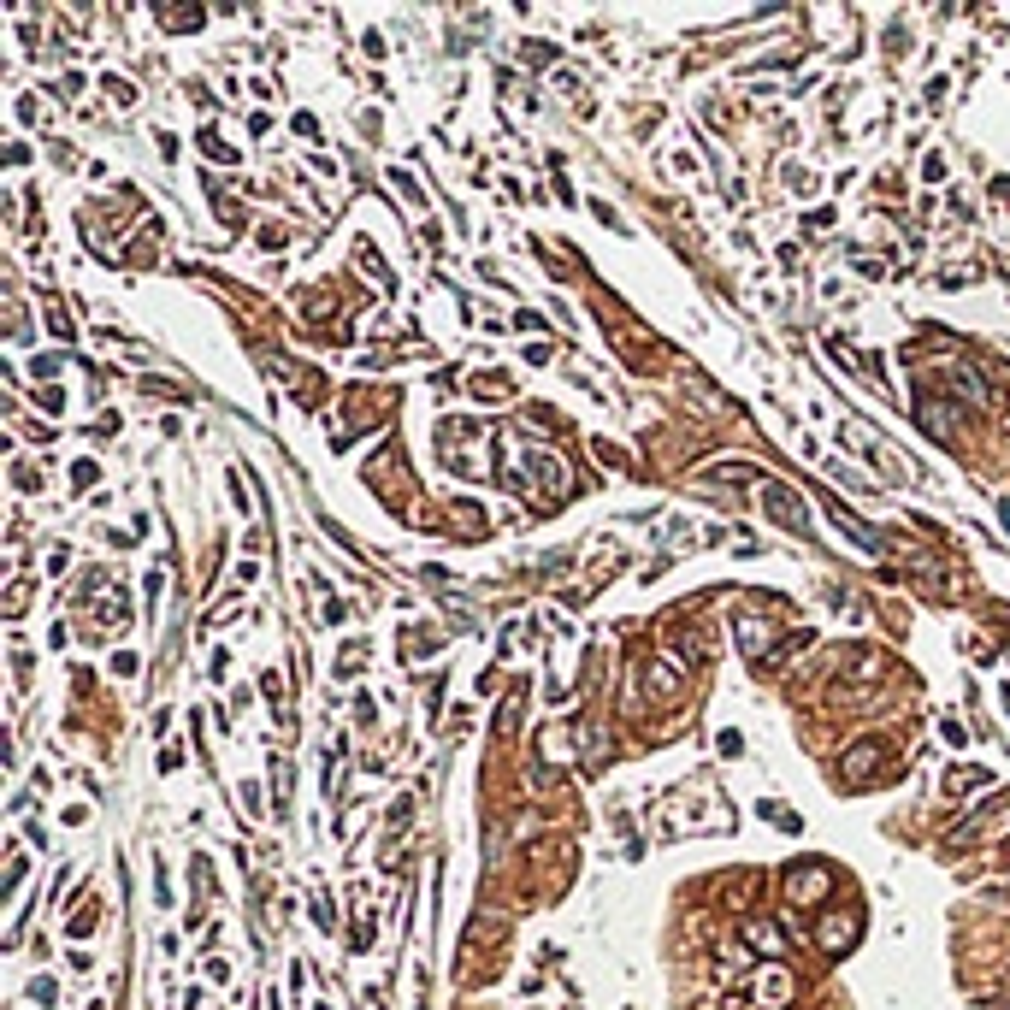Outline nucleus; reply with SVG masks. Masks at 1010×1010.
<instances>
[{
	"label": "nucleus",
	"instance_id": "nucleus-1",
	"mask_svg": "<svg viewBox=\"0 0 1010 1010\" xmlns=\"http://www.w3.org/2000/svg\"><path fill=\"white\" fill-rule=\"evenodd\" d=\"M757 485H762V497H768V514H774L786 532H810V508L798 503V497H792L780 479H757Z\"/></svg>",
	"mask_w": 1010,
	"mask_h": 1010
},
{
	"label": "nucleus",
	"instance_id": "nucleus-2",
	"mask_svg": "<svg viewBox=\"0 0 1010 1010\" xmlns=\"http://www.w3.org/2000/svg\"><path fill=\"white\" fill-rule=\"evenodd\" d=\"M875 762H881V739H863V751H851V757L839 762V774H845V780H869Z\"/></svg>",
	"mask_w": 1010,
	"mask_h": 1010
},
{
	"label": "nucleus",
	"instance_id": "nucleus-3",
	"mask_svg": "<svg viewBox=\"0 0 1010 1010\" xmlns=\"http://www.w3.org/2000/svg\"><path fill=\"white\" fill-rule=\"evenodd\" d=\"M851 934H857V922H851V916H833V922L821 928V946H827V951H845V946H851Z\"/></svg>",
	"mask_w": 1010,
	"mask_h": 1010
},
{
	"label": "nucleus",
	"instance_id": "nucleus-4",
	"mask_svg": "<svg viewBox=\"0 0 1010 1010\" xmlns=\"http://www.w3.org/2000/svg\"><path fill=\"white\" fill-rule=\"evenodd\" d=\"M821 892H827V869H810V875L792 869V898H821Z\"/></svg>",
	"mask_w": 1010,
	"mask_h": 1010
},
{
	"label": "nucleus",
	"instance_id": "nucleus-5",
	"mask_svg": "<svg viewBox=\"0 0 1010 1010\" xmlns=\"http://www.w3.org/2000/svg\"><path fill=\"white\" fill-rule=\"evenodd\" d=\"M762 999H768V1005H786V999H792V975H786V969H768V975H762Z\"/></svg>",
	"mask_w": 1010,
	"mask_h": 1010
},
{
	"label": "nucleus",
	"instance_id": "nucleus-6",
	"mask_svg": "<svg viewBox=\"0 0 1010 1010\" xmlns=\"http://www.w3.org/2000/svg\"><path fill=\"white\" fill-rule=\"evenodd\" d=\"M739 638H745V650L757 656L762 644H768V627H762V621H751V615H739Z\"/></svg>",
	"mask_w": 1010,
	"mask_h": 1010
},
{
	"label": "nucleus",
	"instance_id": "nucleus-7",
	"mask_svg": "<svg viewBox=\"0 0 1010 1010\" xmlns=\"http://www.w3.org/2000/svg\"><path fill=\"white\" fill-rule=\"evenodd\" d=\"M650 692L674 697V692H680V680H674V674H668V668H650Z\"/></svg>",
	"mask_w": 1010,
	"mask_h": 1010
},
{
	"label": "nucleus",
	"instance_id": "nucleus-8",
	"mask_svg": "<svg viewBox=\"0 0 1010 1010\" xmlns=\"http://www.w3.org/2000/svg\"><path fill=\"white\" fill-rule=\"evenodd\" d=\"M1005 526H1010V503H1005Z\"/></svg>",
	"mask_w": 1010,
	"mask_h": 1010
}]
</instances>
